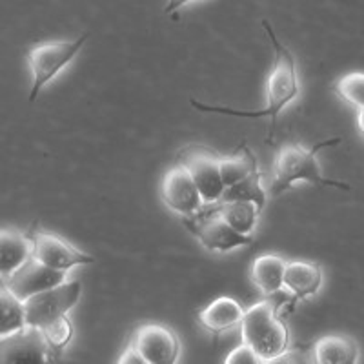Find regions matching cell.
<instances>
[{
  "label": "cell",
  "instance_id": "6da1fadb",
  "mask_svg": "<svg viewBox=\"0 0 364 364\" xmlns=\"http://www.w3.org/2000/svg\"><path fill=\"white\" fill-rule=\"evenodd\" d=\"M262 28H264L266 35H268L269 42L273 46V51H275L273 70L268 75V80H266L264 87V108L259 109V112H242V109L223 108V106H210V104H203L195 99H191L190 104L195 109H199V112L219 113V115L242 117V119H261V117H266L269 120V129L268 135H266V141L273 142L279 115H281V112L288 104L299 99V95H301V82H299L297 66H295V58L291 55V51L279 41L277 35H275V29L272 28V24L266 18L262 21Z\"/></svg>",
  "mask_w": 364,
  "mask_h": 364
},
{
  "label": "cell",
  "instance_id": "7a4b0ae2",
  "mask_svg": "<svg viewBox=\"0 0 364 364\" xmlns=\"http://www.w3.org/2000/svg\"><path fill=\"white\" fill-rule=\"evenodd\" d=\"M341 142L339 136L317 142L314 148H304L301 144H286L279 149L275 162H273V182L269 188L272 197H279L281 193L290 190L295 182L306 181L315 186H331L339 190H350L348 184L339 181H330L321 173L317 155L321 149L337 146Z\"/></svg>",
  "mask_w": 364,
  "mask_h": 364
},
{
  "label": "cell",
  "instance_id": "3957f363",
  "mask_svg": "<svg viewBox=\"0 0 364 364\" xmlns=\"http://www.w3.org/2000/svg\"><path fill=\"white\" fill-rule=\"evenodd\" d=\"M239 326L242 343L252 346L264 364L275 363V359L290 348V331L279 315V306L272 302V297L245 310Z\"/></svg>",
  "mask_w": 364,
  "mask_h": 364
},
{
  "label": "cell",
  "instance_id": "277c9868",
  "mask_svg": "<svg viewBox=\"0 0 364 364\" xmlns=\"http://www.w3.org/2000/svg\"><path fill=\"white\" fill-rule=\"evenodd\" d=\"M87 35H82L77 41H57L42 42V44L29 48L26 58L31 70V91H29V102H33L46 84L57 77L68 64L73 60L82 46L86 44Z\"/></svg>",
  "mask_w": 364,
  "mask_h": 364
},
{
  "label": "cell",
  "instance_id": "5b68a950",
  "mask_svg": "<svg viewBox=\"0 0 364 364\" xmlns=\"http://www.w3.org/2000/svg\"><path fill=\"white\" fill-rule=\"evenodd\" d=\"M182 224L210 252L226 253L237 248L252 246L255 242L252 235H242L233 230L219 211L213 210L210 204H204L199 213H195V215L182 217Z\"/></svg>",
  "mask_w": 364,
  "mask_h": 364
},
{
  "label": "cell",
  "instance_id": "8992f818",
  "mask_svg": "<svg viewBox=\"0 0 364 364\" xmlns=\"http://www.w3.org/2000/svg\"><path fill=\"white\" fill-rule=\"evenodd\" d=\"M82 294V286L79 281L60 282L50 290L31 295L29 299L22 301L26 314V324L31 328H42L48 323L55 321L60 315L77 306Z\"/></svg>",
  "mask_w": 364,
  "mask_h": 364
},
{
  "label": "cell",
  "instance_id": "52a82bcc",
  "mask_svg": "<svg viewBox=\"0 0 364 364\" xmlns=\"http://www.w3.org/2000/svg\"><path fill=\"white\" fill-rule=\"evenodd\" d=\"M181 162L193 178L204 204L219 203L224 193V182L220 177V155L204 146H190L178 151Z\"/></svg>",
  "mask_w": 364,
  "mask_h": 364
},
{
  "label": "cell",
  "instance_id": "ba28073f",
  "mask_svg": "<svg viewBox=\"0 0 364 364\" xmlns=\"http://www.w3.org/2000/svg\"><path fill=\"white\" fill-rule=\"evenodd\" d=\"M129 346L141 353L146 364H175L181 357V341L171 328L157 323L136 326Z\"/></svg>",
  "mask_w": 364,
  "mask_h": 364
},
{
  "label": "cell",
  "instance_id": "9c48e42d",
  "mask_svg": "<svg viewBox=\"0 0 364 364\" xmlns=\"http://www.w3.org/2000/svg\"><path fill=\"white\" fill-rule=\"evenodd\" d=\"M29 239H31V257L53 269L70 272L75 266L95 262V257L80 252L79 248H75L73 245L55 233L35 232Z\"/></svg>",
  "mask_w": 364,
  "mask_h": 364
},
{
  "label": "cell",
  "instance_id": "30bf717a",
  "mask_svg": "<svg viewBox=\"0 0 364 364\" xmlns=\"http://www.w3.org/2000/svg\"><path fill=\"white\" fill-rule=\"evenodd\" d=\"M161 199L171 211L182 217L195 215L204 206L203 197L195 186L190 171L181 162L170 168L162 177Z\"/></svg>",
  "mask_w": 364,
  "mask_h": 364
},
{
  "label": "cell",
  "instance_id": "8fae6325",
  "mask_svg": "<svg viewBox=\"0 0 364 364\" xmlns=\"http://www.w3.org/2000/svg\"><path fill=\"white\" fill-rule=\"evenodd\" d=\"M68 272L63 269H53L50 266L42 264L37 259H28L17 272H13L9 277H6V288L21 301H26L31 295L41 294L44 290H50L53 286L66 281Z\"/></svg>",
  "mask_w": 364,
  "mask_h": 364
},
{
  "label": "cell",
  "instance_id": "7c38bea8",
  "mask_svg": "<svg viewBox=\"0 0 364 364\" xmlns=\"http://www.w3.org/2000/svg\"><path fill=\"white\" fill-rule=\"evenodd\" d=\"M50 348L38 328L26 326L13 336L0 339V363L44 364L50 360Z\"/></svg>",
  "mask_w": 364,
  "mask_h": 364
},
{
  "label": "cell",
  "instance_id": "4fadbf2b",
  "mask_svg": "<svg viewBox=\"0 0 364 364\" xmlns=\"http://www.w3.org/2000/svg\"><path fill=\"white\" fill-rule=\"evenodd\" d=\"M323 286V269L317 262L291 261L286 262L282 288L288 291L291 301H304L318 294Z\"/></svg>",
  "mask_w": 364,
  "mask_h": 364
},
{
  "label": "cell",
  "instance_id": "5bb4252c",
  "mask_svg": "<svg viewBox=\"0 0 364 364\" xmlns=\"http://www.w3.org/2000/svg\"><path fill=\"white\" fill-rule=\"evenodd\" d=\"M242 315H245V310L235 299L217 297L215 301H211L206 308H203L197 314V318H199L204 330L217 337L224 331L239 326Z\"/></svg>",
  "mask_w": 364,
  "mask_h": 364
},
{
  "label": "cell",
  "instance_id": "9a60e30c",
  "mask_svg": "<svg viewBox=\"0 0 364 364\" xmlns=\"http://www.w3.org/2000/svg\"><path fill=\"white\" fill-rule=\"evenodd\" d=\"M284 268L286 261L282 257L266 253V255L257 257L252 262L250 269V277L255 288L261 291L264 299L273 297L282 290V282H284Z\"/></svg>",
  "mask_w": 364,
  "mask_h": 364
},
{
  "label": "cell",
  "instance_id": "2e32d148",
  "mask_svg": "<svg viewBox=\"0 0 364 364\" xmlns=\"http://www.w3.org/2000/svg\"><path fill=\"white\" fill-rule=\"evenodd\" d=\"M311 357L317 364H355L359 363V346L352 337L326 336L314 344Z\"/></svg>",
  "mask_w": 364,
  "mask_h": 364
},
{
  "label": "cell",
  "instance_id": "e0dca14e",
  "mask_svg": "<svg viewBox=\"0 0 364 364\" xmlns=\"http://www.w3.org/2000/svg\"><path fill=\"white\" fill-rule=\"evenodd\" d=\"M31 259V239L15 230L0 232V275L9 277Z\"/></svg>",
  "mask_w": 364,
  "mask_h": 364
},
{
  "label": "cell",
  "instance_id": "ac0fdd59",
  "mask_svg": "<svg viewBox=\"0 0 364 364\" xmlns=\"http://www.w3.org/2000/svg\"><path fill=\"white\" fill-rule=\"evenodd\" d=\"M210 206L219 211L226 223L242 235H250L255 230L257 217L261 213V210L252 200H219Z\"/></svg>",
  "mask_w": 364,
  "mask_h": 364
},
{
  "label": "cell",
  "instance_id": "d6986e66",
  "mask_svg": "<svg viewBox=\"0 0 364 364\" xmlns=\"http://www.w3.org/2000/svg\"><path fill=\"white\" fill-rule=\"evenodd\" d=\"M220 177L224 182V190L237 182L245 181L252 173L259 171V162H257L255 154L246 144H240L233 155L220 157Z\"/></svg>",
  "mask_w": 364,
  "mask_h": 364
},
{
  "label": "cell",
  "instance_id": "ffe728a7",
  "mask_svg": "<svg viewBox=\"0 0 364 364\" xmlns=\"http://www.w3.org/2000/svg\"><path fill=\"white\" fill-rule=\"evenodd\" d=\"M26 326L28 324L22 301L15 297L6 286H0V339L13 336Z\"/></svg>",
  "mask_w": 364,
  "mask_h": 364
},
{
  "label": "cell",
  "instance_id": "44dd1931",
  "mask_svg": "<svg viewBox=\"0 0 364 364\" xmlns=\"http://www.w3.org/2000/svg\"><path fill=\"white\" fill-rule=\"evenodd\" d=\"M220 200H252L262 211L266 200H268V193L262 188L261 171H255L250 177H246L245 181H240L237 184H233V186L226 188Z\"/></svg>",
  "mask_w": 364,
  "mask_h": 364
},
{
  "label": "cell",
  "instance_id": "7402d4cb",
  "mask_svg": "<svg viewBox=\"0 0 364 364\" xmlns=\"http://www.w3.org/2000/svg\"><path fill=\"white\" fill-rule=\"evenodd\" d=\"M42 331V336H44L46 344L50 348L51 355L53 353H60L68 344L71 343L73 339V324H71L70 317L66 315H60L55 321L48 323L46 326L38 328Z\"/></svg>",
  "mask_w": 364,
  "mask_h": 364
},
{
  "label": "cell",
  "instance_id": "603a6c76",
  "mask_svg": "<svg viewBox=\"0 0 364 364\" xmlns=\"http://www.w3.org/2000/svg\"><path fill=\"white\" fill-rule=\"evenodd\" d=\"M336 95L341 100L355 106L357 109L364 106V73H348L341 77L333 86Z\"/></svg>",
  "mask_w": 364,
  "mask_h": 364
},
{
  "label": "cell",
  "instance_id": "cb8c5ba5",
  "mask_svg": "<svg viewBox=\"0 0 364 364\" xmlns=\"http://www.w3.org/2000/svg\"><path fill=\"white\" fill-rule=\"evenodd\" d=\"M224 364H264V363H262L259 353H257L252 346L242 343L240 346H237L233 352L228 353V357L224 359Z\"/></svg>",
  "mask_w": 364,
  "mask_h": 364
},
{
  "label": "cell",
  "instance_id": "d4e9b609",
  "mask_svg": "<svg viewBox=\"0 0 364 364\" xmlns=\"http://www.w3.org/2000/svg\"><path fill=\"white\" fill-rule=\"evenodd\" d=\"M119 363L120 364H146L144 359H142L141 353L136 352V350L133 346H129V344H128V348H126V350H124V353L120 355Z\"/></svg>",
  "mask_w": 364,
  "mask_h": 364
},
{
  "label": "cell",
  "instance_id": "484cf974",
  "mask_svg": "<svg viewBox=\"0 0 364 364\" xmlns=\"http://www.w3.org/2000/svg\"><path fill=\"white\" fill-rule=\"evenodd\" d=\"M190 2H193V0H168V4H166V8H164V13L177 11V9L184 8V6L190 4Z\"/></svg>",
  "mask_w": 364,
  "mask_h": 364
},
{
  "label": "cell",
  "instance_id": "4316f807",
  "mask_svg": "<svg viewBox=\"0 0 364 364\" xmlns=\"http://www.w3.org/2000/svg\"><path fill=\"white\" fill-rule=\"evenodd\" d=\"M357 129H359L360 135L364 136V106L359 108V113H357Z\"/></svg>",
  "mask_w": 364,
  "mask_h": 364
}]
</instances>
